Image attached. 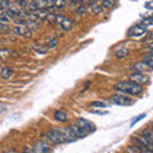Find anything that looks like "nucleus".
<instances>
[{"label": "nucleus", "instance_id": "obj_7", "mask_svg": "<svg viewBox=\"0 0 153 153\" xmlns=\"http://www.w3.org/2000/svg\"><path fill=\"white\" fill-rule=\"evenodd\" d=\"M68 128L70 129V131L73 133L76 138H85V137H87V134H88L82 126H79L76 123H75V124H71V125L68 126Z\"/></svg>", "mask_w": 153, "mask_h": 153}, {"label": "nucleus", "instance_id": "obj_9", "mask_svg": "<svg viewBox=\"0 0 153 153\" xmlns=\"http://www.w3.org/2000/svg\"><path fill=\"white\" fill-rule=\"evenodd\" d=\"M76 124H78L79 126H82L87 133H92V131L96 130L94 124H92V123L88 121V120H85V119H83V117H79L78 120H76Z\"/></svg>", "mask_w": 153, "mask_h": 153}, {"label": "nucleus", "instance_id": "obj_26", "mask_svg": "<svg viewBox=\"0 0 153 153\" xmlns=\"http://www.w3.org/2000/svg\"><path fill=\"white\" fill-rule=\"evenodd\" d=\"M91 107H96V108H103V107H107V105L102 102V101H94L91 103Z\"/></svg>", "mask_w": 153, "mask_h": 153}, {"label": "nucleus", "instance_id": "obj_19", "mask_svg": "<svg viewBox=\"0 0 153 153\" xmlns=\"http://www.w3.org/2000/svg\"><path fill=\"white\" fill-rule=\"evenodd\" d=\"M13 32H14V35H16V36H26L27 28L26 27H18V26H16V27H14V30H13Z\"/></svg>", "mask_w": 153, "mask_h": 153}, {"label": "nucleus", "instance_id": "obj_47", "mask_svg": "<svg viewBox=\"0 0 153 153\" xmlns=\"http://www.w3.org/2000/svg\"><path fill=\"white\" fill-rule=\"evenodd\" d=\"M0 71H1V68H0Z\"/></svg>", "mask_w": 153, "mask_h": 153}, {"label": "nucleus", "instance_id": "obj_12", "mask_svg": "<svg viewBox=\"0 0 153 153\" xmlns=\"http://www.w3.org/2000/svg\"><path fill=\"white\" fill-rule=\"evenodd\" d=\"M54 117H55L56 121H60V123H65L68 120V115H66L65 111H63V110H57V111H55Z\"/></svg>", "mask_w": 153, "mask_h": 153}, {"label": "nucleus", "instance_id": "obj_37", "mask_svg": "<svg viewBox=\"0 0 153 153\" xmlns=\"http://www.w3.org/2000/svg\"><path fill=\"white\" fill-rule=\"evenodd\" d=\"M56 16H57V14H55V13H49V14H47V21H49V22H54L55 23V19H56Z\"/></svg>", "mask_w": 153, "mask_h": 153}, {"label": "nucleus", "instance_id": "obj_31", "mask_svg": "<svg viewBox=\"0 0 153 153\" xmlns=\"http://www.w3.org/2000/svg\"><path fill=\"white\" fill-rule=\"evenodd\" d=\"M151 25H153V16L148 17V18H144V19L142 21V26H144V27L151 26Z\"/></svg>", "mask_w": 153, "mask_h": 153}, {"label": "nucleus", "instance_id": "obj_22", "mask_svg": "<svg viewBox=\"0 0 153 153\" xmlns=\"http://www.w3.org/2000/svg\"><path fill=\"white\" fill-rule=\"evenodd\" d=\"M143 61H144V63H146L148 66H149L151 69H153V55L147 54V55H146V57L143 59Z\"/></svg>", "mask_w": 153, "mask_h": 153}, {"label": "nucleus", "instance_id": "obj_25", "mask_svg": "<svg viewBox=\"0 0 153 153\" xmlns=\"http://www.w3.org/2000/svg\"><path fill=\"white\" fill-rule=\"evenodd\" d=\"M27 8H28V10H30V13H37L38 10H40V9H38V7L36 5V3H35V1L28 3Z\"/></svg>", "mask_w": 153, "mask_h": 153}, {"label": "nucleus", "instance_id": "obj_35", "mask_svg": "<svg viewBox=\"0 0 153 153\" xmlns=\"http://www.w3.org/2000/svg\"><path fill=\"white\" fill-rule=\"evenodd\" d=\"M16 5H18L19 8H26L28 5V0H17Z\"/></svg>", "mask_w": 153, "mask_h": 153}, {"label": "nucleus", "instance_id": "obj_46", "mask_svg": "<svg viewBox=\"0 0 153 153\" xmlns=\"http://www.w3.org/2000/svg\"><path fill=\"white\" fill-rule=\"evenodd\" d=\"M152 130H153V124H152Z\"/></svg>", "mask_w": 153, "mask_h": 153}, {"label": "nucleus", "instance_id": "obj_2", "mask_svg": "<svg viewBox=\"0 0 153 153\" xmlns=\"http://www.w3.org/2000/svg\"><path fill=\"white\" fill-rule=\"evenodd\" d=\"M110 101L115 105H120V106H131L134 101L130 97H126L123 93H115L110 96Z\"/></svg>", "mask_w": 153, "mask_h": 153}, {"label": "nucleus", "instance_id": "obj_8", "mask_svg": "<svg viewBox=\"0 0 153 153\" xmlns=\"http://www.w3.org/2000/svg\"><path fill=\"white\" fill-rule=\"evenodd\" d=\"M33 152L35 153H49L50 152V144L47 142L40 140L37 142L35 147H33Z\"/></svg>", "mask_w": 153, "mask_h": 153}, {"label": "nucleus", "instance_id": "obj_1", "mask_svg": "<svg viewBox=\"0 0 153 153\" xmlns=\"http://www.w3.org/2000/svg\"><path fill=\"white\" fill-rule=\"evenodd\" d=\"M114 89L117 91L119 93L123 94H130V96H138L143 93V85L134 83L131 80H124V82H119L114 85Z\"/></svg>", "mask_w": 153, "mask_h": 153}, {"label": "nucleus", "instance_id": "obj_14", "mask_svg": "<svg viewBox=\"0 0 153 153\" xmlns=\"http://www.w3.org/2000/svg\"><path fill=\"white\" fill-rule=\"evenodd\" d=\"M12 75H13V69L9 68V66H3L1 71H0V76L3 79H9Z\"/></svg>", "mask_w": 153, "mask_h": 153}, {"label": "nucleus", "instance_id": "obj_15", "mask_svg": "<svg viewBox=\"0 0 153 153\" xmlns=\"http://www.w3.org/2000/svg\"><path fill=\"white\" fill-rule=\"evenodd\" d=\"M59 27H60V30L61 31H64V32H68V31H70L71 28H73V22L70 21V19H68L66 18L64 22H61L60 25H59Z\"/></svg>", "mask_w": 153, "mask_h": 153}, {"label": "nucleus", "instance_id": "obj_36", "mask_svg": "<svg viewBox=\"0 0 153 153\" xmlns=\"http://www.w3.org/2000/svg\"><path fill=\"white\" fill-rule=\"evenodd\" d=\"M125 153H140V152L137 149V147H135V146H130V147H128V148H126Z\"/></svg>", "mask_w": 153, "mask_h": 153}, {"label": "nucleus", "instance_id": "obj_20", "mask_svg": "<svg viewBox=\"0 0 153 153\" xmlns=\"http://www.w3.org/2000/svg\"><path fill=\"white\" fill-rule=\"evenodd\" d=\"M85 13H87V7L85 5H78V8L75 9V14L76 16H79V17L84 16Z\"/></svg>", "mask_w": 153, "mask_h": 153}, {"label": "nucleus", "instance_id": "obj_42", "mask_svg": "<svg viewBox=\"0 0 153 153\" xmlns=\"http://www.w3.org/2000/svg\"><path fill=\"white\" fill-rule=\"evenodd\" d=\"M4 153H17L16 151H10V149H8V151H4Z\"/></svg>", "mask_w": 153, "mask_h": 153}, {"label": "nucleus", "instance_id": "obj_5", "mask_svg": "<svg viewBox=\"0 0 153 153\" xmlns=\"http://www.w3.org/2000/svg\"><path fill=\"white\" fill-rule=\"evenodd\" d=\"M131 143H133V146L137 147V149L139 151L140 153H153V151L148 149V148L144 146V143L142 142V139L139 137H133L131 138Z\"/></svg>", "mask_w": 153, "mask_h": 153}, {"label": "nucleus", "instance_id": "obj_18", "mask_svg": "<svg viewBox=\"0 0 153 153\" xmlns=\"http://www.w3.org/2000/svg\"><path fill=\"white\" fill-rule=\"evenodd\" d=\"M129 51L126 47H123V49H120V50H117L116 51V54H115V56L117 57V59H125V57H128L129 56Z\"/></svg>", "mask_w": 153, "mask_h": 153}, {"label": "nucleus", "instance_id": "obj_39", "mask_svg": "<svg viewBox=\"0 0 153 153\" xmlns=\"http://www.w3.org/2000/svg\"><path fill=\"white\" fill-rule=\"evenodd\" d=\"M89 112H92V114H97V115H107V111H94V110H91Z\"/></svg>", "mask_w": 153, "mask_h": 153}, {"label": "nucleus", "instance_id": "obj_40", "mask_svg": "<svg viewBox=\"0 0 153 153\" xmlns=\"http://www.w3.org/2000/svg\"><path fill=\"white\" fill-rule=\"evenodd\" d=\"M146 8L147 9H152V10H153V1H148L146 4Z\"/></svg>", "mask_w": 153, "mask_h": 153}, {"label": "nucleus", "instance_id": "obj_23", "mask_svg": "<svg viewBox=\"0 0 153 153\" xmlns=\"http://www.w3.org/2000/svg\"><path fill=\"white\" fill-rule=\"evenodd\" d=\"M101 5L105 9H108V8H112L115 5V0H101Z\"/></svg>", "mask_w": 153, "mask_h": 153}, {"label": "nucleus", "instance_id": "obj_11", "mask_svg": "<svg viewBox=\"0 0 153 153\" xmlns=\"http://www.w3.org/2000/svg\"><path fill=\"white\" fill-rule=\"evenodd\" d=\"M133 70L134 71H139V73H144V71H149L151 68L144 63V61H139V63H137L135 65H134Z\"/></svg>", "mask_w": 153, "mask_h": 153}, {"label": "nucleus", "instance_id": "obj_38", "mask_svg": "<svg viewBox=\"0 0 153 153\" xmlns=\"http://www.w3.org/2000/svg\"><path fill=\"white\" fill-rule=\"evenodd\" d=\"M143 117H146V115L144 114H143V115H139V116H137V119H135V120H133L131 121V124H130V126H133V125H135V124L138 123V121H139V120H142V119Z\"/></svg>", "mask_w": 153, "mask_h": 153}, {"label": "nucleus", "instance_id": "obj_4", "mask_svg": "<svg viewBox=\"0 0 153 153\" xmlns=\"http://www.w3.org/2000/svg\"><path fill=\"white\" fill-rule=\"evenodd\" d=\"M129 78H130L131 82L138 83L140 85H144V84H147L148 82H149V78H148L144 73H139V71H134V73H131L130 75H129Z\"/></svg>", "mask_w": 153, "mask_h": 153}, {"label": "nucleus", "instance_id": "obj_24", "mask_svg": "<svg viewBox=\"0 0 153 153\" xmlns=\"http://www.w3.org/2000/svg\"><path fill=\"white\" fill-rule=\"evenodd\" d=\"M33 1L36 3V5L38 7V9H46L47 7V0H33Z\"/></svg>", "mask_w": 153, "mask_h": 153}, {"label": "nucleus", "instance_id": "obj_41", "mask_svg": "<svg viewBox=\"0 0 153 153\" xmlns=\"http://www.w3.org/2000/svg\"><path fill=\"white\" fill-rule=\"evenodd\" d=\"M23 153H32V152L30 151V148H25V151H23Z\"/></svg>", "mask_w": 153, "mask_h": 153}, {"label": "nucleus", "instance_id": "obj_33", "mask_svg": "<svg viewBox=\"0 0 153 153\" xmlns=\"http://www.w3.org/2000/svg\"><path fill=\"white\" fill-rule=\"evenodd\" d=\"M65 19H66V17L64 16V14H57V16H56V19H55V23H56L57 26H59L61 22H64V21H65Z\"/></svg>", "mask_w": 153, "mask_h": 153}, {"label": "nucleus", "instance_id": "obj_45", "mask_svg": "<svg viewBox=\"0 0 153 153\" xmlns=\"http://www.w3.org/2000/svg\"><path fill=\"white\" fill-rule=\"evenodd\" d=\"M149 37H151V38H152V40H153V31H152V32L149 33Z\"/></svg>", "mask_w": 153, "mask_h": 153}, {"label": "nucleus", "instance_id": "obj_44", "mask_svg": "<svg viewBox=\"0 0 153 153\" xmlns=\"http://www.w3.org/2000/svg\"><path fill=\"white\" fill-rule=\"evenodd\" d=\"M149 49H151V50H153V41H152L151 44H149Z\"/></svg>", "mask_w": 153, "mask_h": 153}, {"label": "nucleus", "instance_id": "obj_13", "mask_svg": "<svg viewBox=\"0 0 153 153\" xmlns=\"http://www.w3.org/2000/svg\"><path fill=\"white\" fill-rule=\"evenodd\" d=\"M57 44H59V40L55 37V36H50L46 38V47L47 50L49 49H55V47L57 46Z\"/></svg>", "mask_w": 153, "mask_h": 153}, {"label": "nucleus", "instance_id": "obj_28", "mask_svg": "<svg viewBox=\"0 0 153 153\" xmlns=\"http://www.w3.org/2000/svg\"><path fill=\"white\" fill-rule=\"evenodd\" d=\"M54 7L59 8V9H63V8L66 7V1H65V0H55V1H54Z\"/></svg>", "mask_w": 153, "mask_h": 153}, {"label": "nucleus", "instance_id": "obj_29", "mask_svg": "<svg viewBox=\"0 0 153 153\" xmlns=\"http://www.w3.org/2000/svg\"><path fill=\"white\" fill-rule=\"evenodd\" d=\"M28 30H37L38 28V25H37V22H35V21H27V26H26Z\"/></svg>", "mask_w": 153, "mask_h": 153}, {"label": "nucleus", "instance_id": "obj_16", "mask_svg": "<svg viewBox=\"0 0 153 153\" xmlns=\"http://www.w3.org/2000/svg\"><path fill=\"white\" fill-rule=\"evenodd\" d=\"M91 10H92L94 14H103L105 13V8L101 5V4L93 3V4H91Z\"/></svg>", "mask_w": 153, "mask_h": 153}, {"label": "nucleus", "instance_id": "obj_34", "mask_svg": "<svg viewBox=\"0 0 153 153\" xmlns=\"http://www.w3.org/2000/svg\"><path fill=\"white\" fill-rule=\"evenodd\" d=\"M8 56H10V51L7 50V49L0 50V57H1V59H7Z\"/></svg>", "mask_w": 153, "mask_h": 153}, {"label": "nucleus", "instance_id": "obj_21", "mask_svg": "<svg viewBox=\"0 0 153 153\" xmlns=\"http://www.w3.org/2000/svg\"><path fill=\"white\" fill-rule=\"evenodd\" d=\"M33 50L37 51L38 54H46V52H47V47H46V45L45 46L44 45H35V46H33Z\"/></svg>", "mask_w": 153, "mask_h": 153}, {"label": "nucleus", "instance_id": "obj_17", "mask_svg": "<svg viewBox=\"0 0 153 153\" xmlns=\"http://www.w3.org/2000/svg\"><path fill=\"white\" fill-rule=\"evenodd\" d=\"M142 137H144L153 146V130H151V129H144V130L142 131Z\"/></svg>", "mask_w": 153, "mask_h": 153}, {"label": "nucleus", "instance_id": "obj_6", "mask_svg": "<svg viewBox=\"0 0 153 153\" xmlns=\"http://www.w3.org/2000/svg\"><path fill=\"white\" fill-rule=\"evenodd\" d=\"M146 33H147V27L139 25V26H134L133 28H130L128 35L130 37H140L143 35H146Z\"/></svg>", "mask_w": 153, "mask_h": 153}, {"label": "nucleus", "instance_id": "obj_27", "mask_svg": "<svg viewBox=\"0 0 153 153\" xmlns=\"http://www.w3.org/2000/svg\"><path fill=\"white\" fill-rule=\"evenodd\" d=\"M14 25L18 26V27H26L27 26V21L25 18H18L14 21Z\"/></svg>", "mask_w": 153, "mask_h": 153}, {"label": "nucleus", "instance_id": "obj_3", "mask_svg": "<svg viewBox=\"0 0 153 153\" xmlns=\"http://www.w3.org/2000/svg\"><path fill=\"white\" fill-rule=\"evenodd\" d=\"M47 139L50 142L55 143V144H61V143H66V138L61 131V129H56V130H50L46 134Z\"/></svg>", "mask_w": 153, "mask_h": 153}, {"label": "nucleus", "instance_id": "obj_43", "mask_svg": "<svg viewBox=\"0 0 153 153\" xmlns=\"http://www.w3.org/2000/svg\"><path fill=\"white\" fill-rule=\"evenodd\" d=\"M65 1H69V3H76L78 0H65Z\"/></svg>", "mask_w": 153, "mask_h": 153}, {"label": "nucleus", "instance_id": "obj_32", "mask_svg": "<svg viewBox=\"0 0 153 153\" xmlns=\"http://www.w3.org/2000/svg\"><path fill=\"white\" fill-rule=\"evenodd\" d=\"M37 14H38V18H40V19H46L49 12H47V9H41V10L37 12Z\"/></svg>", "mask_w": 153, "mask_h": 153}, {"label": "nucleus", "instance_id": "obj_10", "mask_svg": "<svg viewBox=\"0 0 153 153\" xmlns=\"http://www.w3.org/2000/svg\"><path fill=\"white\" fill-rule=\"evenodd\" d=\"M18 9L14 7V5H12L10 8H8V9H5V12H4V16H5L9 21H14L16 19V17L18 16Z\"/></svg>", "mask_w": 153, "mask_h": 153}, {"label": "nucleus", "instance_id": "obj_30", "mask_svg": "<svg viewBox=\"0 0 153 153\" xmlns=\"http://www.w3.org/2000/svg\"><path fill=\"white\" fill-rule=\"evenodd\" d=\"M12 7V3L9 0H0V9H8Z\"/></svg>", "mask_w": 153, "mask_h": 153}]
</instances>
